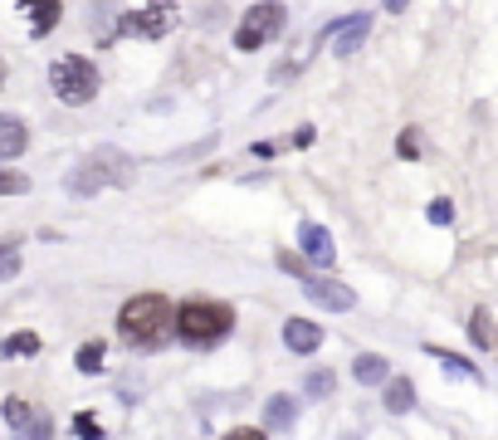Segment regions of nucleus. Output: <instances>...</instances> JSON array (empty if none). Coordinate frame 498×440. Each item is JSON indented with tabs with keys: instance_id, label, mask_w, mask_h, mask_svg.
<instances>
[{
	"instance_id": "obj_1",
	"label": "nucleus",
	"mask_w": 498,
	"mask_h": 440,
	"mask_svg": "<svg viewBox=\"0 0 498 440\" xmlns=\"http://www.w3.org/2000/svg\"><path fill=\"white\" fill-rule=\"evenodd\" d=\"M117 338L137 352H152L162 348L166 338H176V308L166 294H137V299L123 304L117 314Z\"/></svg>"
},
{
	"instance_id": "obj_2",
	"label": "nucleus",
	"mask_w": 498,
	"mask_h": 440,
	"mask_svg": "<svg viewBox=\"0 0 498 440\" xmlns=\"http://www.w3.org/2000/svg\"><path fill=\"white\" fill-rule=\"evenodd\" d=\"M235 332V308L225 299H186L176 308V338L186 348H215Z\"/></svg>"
},
{
	"instance_id": "obj_3",
	"label": "nucleus",
	"mask_w": 498,
	"mask_h": 440,
	"mask_svg": "<svg viewBox=\"0 0 498 440\" xmlns=\"http://www.w3.org/2000/svg\"><path fill=\"white\" fill-rule=\"evenodd\" d=\"M132 157L127 152H117V147H99L89 162L79 166V172H69L64 176V192L69 196H93V192H103L108 182L113 186H132Z\"/></svg>"
},
{
	"instance_id": "obj_4",
	"label": "nucleus",
	"mask_w": 498,
	"mask_h": 440,
	"mask_svg": "<svg viewBox=\"0 0 498 440\" xmlns=\"http://www.w3.org/2000/svg\"><path fill=\"white\" fill-rule=\"evenodd\" d=\"M50 89L59 103H69V108H83V103L99 98L103 79H99V64H93L89 54H64L50 64Z\"/></svg>"
},
{
	"instance_id": "obj_5",
	"label": "nucleus",
	"mask_w": 498,
	"mask_h": 440,
	"mask_svg": "<svg viewBox=\"0 0 498 440\" xmlns=\"http://www.w3.org/2000/svg\"><path fill=\"white\" fill-rule=\"evenodd\" d=\"M288 25V10L278 5V0H259V5H249L245 10V20H240V30H235V50L240 54H254V50H264L269 40H278Z\"/></svg>"
},
{
	"instance_id": "obj_6",
	"label": "nucleus",
	"mask_w": 498,
	"mask_h": 440,
	"mask_svg": "<svg viewBox=\"0 0 498 440\" xmlns=\"http://www.w3.org/2000/svg\"><path fill=\"white\" fill-rule=\"evenodd\" d=\"M172 25H176L172 5H147V10H127V15L113 25V34H132V40H162Z\"/></svg>"
},
{
	"instance_id": "obj_7",
	"label": "nucleus",
	"mask_w": 498,
	"mask_h": 440,
	"mask_svg": "<svg viewBox=\"0 0 498 440\" xmlns=\"http://www.w3.org/2000/svg\"><path fill=\"white\" fill-rule=\"evenodd\" d=\"M298 289L308 294L318 308H333V314H347V308H357V294L347 289V284H337V279H323V275H308V279H298Z\"/></svg>"
},
{
	"instance_id": "obj_8",
	"label": "nucleus",
	"mask_w": 498,
	"mask_h": 440,
	"mask_svg": "<svg viewBox=\"0 0 498 440\" xmlns=\"http://www.w3.org/2000/svg\"><path fill=\"white\" fill-rule=\"evenodd\" d=\"M298 249H303V255H308V259H313V265H318V269H327V265H333V259H337V249H333V235H327L323 225H313V220H303V225H298Z\"/></svg>"
},
{
	"instance_id": "obj_9",
	"label": "nucleus",
	"mask_w": 498,
	"mask_h": 440,
	"mask_svg": "<svg viewBox=\"0 0 498 440\" xmlns=\"http://www.w3.org/2000/svg\"><path fill=\"white\" fill-rule=\"evenodd\" d=\"M25 147H30V127H25V117L0 113V162L25 157Z\"/></svg>"
},
{
	"instance_id": "obj_10",
	"label": "nucleus",
	"mask_w": 498,
	"mask_h": 440,
	"mask_svg": "<svg viewBox=\"0 0 498 440\" xmlns=\"http://www.w3.org/2000/svg\"><path fill=\"white\" fill-rule=\"evenodd\" d=\"M367 34H371V15H352V20H343V25L333 30V54H357L362 44H367Z\"/></svg>"
},
{
	"instance_id": "obj_11",
	"label": "nucleus",
	"mask_w": 498,
	"mask_h": 440,
	"mask_svg": "<svg viewBox=\"0 0 498 440\" xmlns=\"http://www.w3.org/2000/svg\"><path fill=\"white\" fill-rule=\"evenodd\" d=\"M284 342H288V352L308 358V352H318V348H323V328H318V323H308V318H288V323H284Z\"/></svg>"
},
{
	"instance_id": "obj_12",
	"label": "nucleus",
	"mask_w": 498,
	"mask_h": 440,
	"mask_svg": "<svg viewBox=\"0 0 498 440\" xmlns=\"http://www.w3.org/2000/svg\"><path fill=\"white\" fill-rule=\"evenodd\" d=\"M20 10L30 15V34L34 40H44V34H54L59 15H64V5L59 0H20Z\"/></svg>"
},
{
	"instance_id": "obj_13",
	"label": "nucleus",
	"mask_w": 498,
	"mask_h": 440,
	"mask_svg": "<svg viewBox=\"0 0 498 440\" xmlns=\"http://www.w3.org/2000/svg\"><path fill=\"white\" fill-rule=\"evenodd\" d=\"M352 377H357L362 387H381L386 377H391V367H386L381 352H362V358L352 362Z\"/></svg>"
},
{
	"instance_id": "obj_14",
	"label": "nucleus",
	"mask_w": 498,
	"mask_h": 440,
	"mask_svg": "<svg viewBox=\"0 0 498 440\" xmlns=\"http://www.w3.org/2000/svg\"><path fill=\"white\" fill-rule=\"evenodd\" d=\"M294 416H298L294 397H269V401H264V431H288Z\"/></svg>"
},
{
	"instance_id": "obj_15",
	"label": "nucleus",
	"mask_w": 498,
	"mask_h": 440,
	"mask_svg": "<svg viewBox=\"0 0 498 440\" xmlns=\"http://www.w3.org/2000/svg\"><path fill=\"white\" fill-rule=\"evenodd\" d=\"M15 440H54V416L44 407H34L25 421L15 426Z\"/></svg>"
},
{
	"instance_id": "obj_16",
	"label": "nucleus",
	"mask_w": 498,
	"mask_h": 440,
	"mask_svg": "<svg viewBox=\"0 0 498 440\" xmlns=\"http://www.w3.org/2000/svg\"><path fill=\"white\" fill-rule=\"evenodd\" d=\"M386 411H391V416H406L410 407H416V387H410L406 382V377H386Z\"/></svg>"
},
{
	"instance_id": "obj_17",
	"label": "nucleus",
	"mask_w": 498,
	"mask_h": 440,
	"mask_svg": "<svg viewBox=\"0 0 498 440\" xmlns=\"http://www.w3.org/2000/svg\"><path fill=\"white\" fill-rule=\"evenodd\" d=\"M40 332H30V328H20V332H10L5 342H0V352H5V358H40Z\"/></svg>"
},
{
	"instance_id": "obj_18",
	"label": "nucleus",
	"mask_w": 498,
	"mask_h": 440,
	"mask_svg": "<svg viewBox=\"0 0 498 440\" xmlns=\"http://www.w3.org/2000/svg\"><path fill=\"white\" fill-rule=\"evenodd\" d=\"M333 387H337V377L327 372V367H318V372L303 377V397H308V401H327V397H333Z\"/></svg>"
},
{
	"instance_id": "obj_19",
	"label": "nucleus",
	"mask_w": 498,
	"mask_h": 440,
	"mask_svg": "<svg viewBox=\"0 0 498 440\" xmlns=\"http://www.w3.org/2000/svg\"><path fill=\"white\" fill-rule=\"evenodd\" d=\"M20 265H25V259H20V240H5V245H0V284L15 279Z\"/></svg>"
},
{
	"instance_id": "obj_20",
	"label": "nucleus",
	"mask_w": 498,
	"mask_h": 440,
	"mask_svg": "<svg viewBox=\"0 0 498 440\" xmlns=\"http://www.w3.org/2000/svg\"><path fill=\"white\" fill-rule=\"evenodd\" d=\"M103 352H108V348H103L99 338L83 342V348H79V372H89V377H93V372H103Z\"/></svg>"
},
{
	"instance_id": "obj_21",
	"label": "nucleus",
	"mask_w": 498,
	"mask_h": 440,
	"mask_svg": "<svg viewBox=\"0 0 498 440\" xmlns=\"http://www.w3.org/2000/svg\"><path fill=\"white\" fill-rule=\"evenodd\" d=\"M30 192V176L25 172H5L0 166V196H25Z\"/></svg>"
},
{
	"instance_id": "obj_22",
	"label": "nucleus",
	"mask_w": 498,
	"mask_h": 440,
	"mask_svg": "<svg viewBox=\"0 0 498 440\" xmlns=\"http://www.w3.org/2000/svg\"><path fill=\"white\" fill-rule=\"evenodd\" d=\"M74 431H79L83 440H103V431H99V416H93V411H79V416H74Z\"/></svg>"
},
{
	"instance_id": "obj_23",
	"label": "nucleus",
	"mask_w": 498,
	"mask_h": 440,
	"mask_svg": "<svg viewBox=\"0 0 498 440\" xmlns=\"http://www.w3.org/2000/svg\"><path fill=\"white\" fill-rule=\"evenodd\" d=\"M30 411H34V407H30V401H25V397H10V401H5V421H10V431H15V426H20V421H25V416H30Z\"/></svg>"
},
{
	"instance_id": "obj_24",
	"label": "nucleus",
	"mask_w": 498,
	"mask_h": 440,
	"mask_svg": "<svg viewBox=\"0 0 498 440\" xmlns=\"http://www.w3.org/2000/svg\"><path fill=\"white\" fill-rule=\"evenodd\" d=\"M469 332H474V342H479V348H484V342H489V338H493V328H489V314H484V308H479V314H474V323H469Z\"/></svg>"
},
{
	"instance_id": "obj_25",
	"label": "nucleus",
	"mask_w": 498,
	"mask_h": 440,
	"mask_svg": "<svg viewBox=\"0 0 498 440\" xmlns=\"http://www.w3.org/2000/svg\"><path fill=\"white\" fill-rule=\"evenodd\" d=\"M221 440H269V431H259V426H235V431H225Z\"/></svg>"
},
{
	"instance_id": "obj_26",
	"label": "nucleus",
	"mask_w": 498,
	"mask_h": 440,
	"mask_svg": "<svg viewBox=\"0 0 498 440\" xmlns=\"http://www.w3.org/2000/svg\"><path fill=\"white\" fill-rule=\"evenodd\" d=\"M430 220H435V225H449V220H455V206H449L445 196H440V201H430Z\"/></svg>"
},
{
	"instance_id": "obj_27",
	"label": "nucleus",
	"mask_w": 498,
	"mask_h": 440,
	"mask_svg": "<svg viewBox=\"0 0 498 440\" xmlns=\"http://www.w3.org/2000/svg\"><path fill=\"white\" fill-rule=\"evenodd\" d=\"M400 157H420V142H416V133H400Z\"/></svg>"
},
{
	"instance_id": "obj_28",
	"label": "nucleus",
	"mask_w": 498,
	"mask_h": 440,
	"mask_svg": "<svg viewBox=\"0 0 498 440\" xmlns=\"http://www.w3.org/2000/svg\"><path fill=\"white\" fill-rule=\"evenodd\" d=\"M313 137H318L313 127H298V133H294V147H313Z\"/></svg>"
},
{
	"instance_id": "obj_29",
	"label": "nucleus",
	"mask_w": 498,
	"mask_h": 440,
	"mask_svg": "<svg viewBox=\"0 0 498 440\" xmlns=\"http://www.w3.org/2000/svg\"><path fill=\"white\" fill-rule=\"evenodd\" d=\"M249 152H254V157H274V152H278V142H254Z\"/></svg>"
},
{
	"instance_id": "obj_30",
	"label": "nucleus",
	"mask_w": 498,
	"mask_h": 440,
	"mask_svg": "<svg viewBox=\"0 0 498 440\" xmlns=\"http://www.w3.org/2000/svg\"><path fill=\"white\" fill-rule=\"evenodd\" d=\"M406 5H410V0H386V10H391V15H400Z\"/></svg>"
},
{
	"instance_id": "obj_31",
	"label": "nucleus",
	"mask_w": 498,
	"mask_h": 440,
	"mask_svg": "<svg viewBox=\"0 0 498 440\" xmlns=\"http://www.w3.org/2000/svg\"><path fill=\"white\" fill-rule=\"evenodd\" d=\"M0 89H5V64H0Z\"/></svg>"
}]
</instances>
